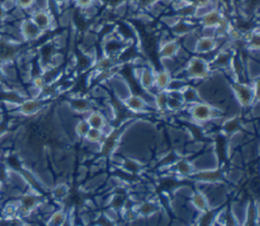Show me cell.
<instances>
[{"label": "cell", "instance_id": "7402d4cb", "mask_svg": "<svg viewBox=\"0 0 260 226\" xmlns=\"http://www.w3.org/2000/svg\"><path fill=\"white\" fill-rule=\"evenodd\" d=\"M222 128H223V132L226 135H229V136L230 135L236 133L237 131H240L241 121L239 120V117L238 116L227 117L222 124Z\"/></svg>", "mask_w": 260, "mask_h": 226}, {"label": "cell", "instance_id": "d6a6232c", "mask_svg": "<svg viewBox=\"0 0 260 226\" xmlns=\"http://www.w3.org/2000/svg\"><path fill=\"white\" fill-rule=\"evenodd\" d=\"M17 7L25 10V11H32L35 9V0H14Z\"/></svg>", "mask_w": 260, "mask_h": 226}, {"label": "cell", "instance_id": "44dd1931", "mask_svg": "<svg viewBox=\"0 0 260 226\" xmlns=\"http://www.w3.org/2000/svg\"><path fill=\"white\" fill-rule=\"evenodd\" d=\"M244 67H245V75L250 81L258 80L259 77V62L257 60L252 58H247L244 60Z\"/></svg>", "mask_w": 260, "mask_h": 226}, {"label": "cell", "instance_id": "e575fe53", "mask_svg": "<svg viewBox=\"0 0 260 226\" xmlns=\"http://www.w3.org/2000/svg\"><path fill=\"white\" fill-rule=\"evenodd\" d=\"M32 85L35 86L36 88L42 90L43 88H44V87L47 85V83H46L44 77H43V76H42V74H41V75H38V76H35V77L32 79Z\"/></svg>", "mask_w": 260, "mask_h": 226}, {"label": "cell", "instance_id": "484cf974", "mask_svg": "<svg viewBox=\"0 0 260 226\" xmlns=\"http://www.w3.org/2000/svg\"><path fill=\"white\" fill-rule=\"evenodd\" d=\"M169 102V94L167 90L163 92H157L154 95V105L161 112H165L168 110Z\"/></svg>", "mask_w": 260, "mask_h": 226}, {"label": "cell", "instance_id": "6da1fadb", "mask_svg": "<svg viewBox=\"0 0 260 226\" xmlns=\"http://www.w3.org/2000/svg\"><path fill=\"white\" fill-rule=\"evenodd\" d=\"M231 92L241 109H248L258 101V80L247 81L235 80L230 82Z\"/></svg>", "mask_w": 260, "mask_h": 226}, {"label": "cell", "instance_id": "30bf717a", "mask_svg": "<svg viewBox=\"0 0 260 226\" xmlns=\"http://www.w3.org/2000/svg\"><path fill=\"white\" fill-rule=\"evenodd\" d=\"M219 50V41L216 38H207V37H199L194 55H199L202 57H206L210 54H214Z\"/></svg>", "mask_w": 260, "mask_h": 226}, {"label": "cell", "instance_id": "60d3db41", "mask_svg": "<svg viewBox=\"0 0 260 226\" xmlns=\"http://www.w3.org/2000/svg\"><path fill=\"white\" fill-rule=\"evenodd\" d=\"M182 1L185 3H188V4H194L195 3V0H182Z\"/></svg>", "mask_w": 260, "mask_h": 226}, {"label": "cell", "instance_id": "74e56055", "mask_svg": "<svg viewBox=\"0 0 260 226\" xmlns=\"http://www.w3.org/2000/svg\"><path fill=\"white\" fill-rule=\"evenodd\" d=\"M62 226H76L75 225V220H74V217H72V214L68 212V215H67V218L65 219L64 223L62 224Z\"/></svg>", "mask_w": 260, "mask_h": 226}, {"label": "cell", "instance_id": "ab89813d", "mask_svg": "<svg viewBox=\"0 0 260 226\" xmlns=\"http://www.w3.org/2000/svg\"><path fill=\"white\" fill-rule=\"evenodd\" d=\"M54 3L58 6V7H62L65 6L67 4H72L71 3V0H53Z\"/></svg>", "mask_w": 260, "mask_h": 226}, {"label": "cell", "instance_id": "5bb4252c", "mask_svg": "<svg viewBox=\"0 0 260 226\" xmlns=\"http://www.w3.org/2000/svg\"><path fill=\"white\" fill-rule=\"evenodd\" d=\"M68 108L76 114L84 115V116L90 111L94 110L91 100L85 98H81V97L70 99L68 102Z\"/></svg>", "mask_w": 260, "mask_h": 226}, {"label": "cell", "instance_id": "f546056e", "mask_svg": "<svg viewBox=\"0 0 260 226\" xmlns=\"http://www.w3.org/2000/svg\"><path fill=\"white\" fill-rule=\"evenodd\" d=\"M104 137L105 136H104V133L102 132V130L91 128L83 140L89 141V142H94V143H102Z\"/></svg>", "mask_w": 260, "mask_h": 226}, {"label": "cell", "instance_id": "4fadbf2b", "mask_svg": "<svg viewBox=\"0 0 260 226\" xmlns=\"http://www.w3.org/2000/svg\"><path fill=\"white\" fill-rule=\"evenodd\" d=\"M124 104L125 109H127L129 112H131L133 114H143L148 111L150 108V105L147 103V101L144 100L142 96L138 95H131L126 100L122 102Z\"/></svg>", "mask_w": 260, "mask_h": 226}, {"label": "cell", "instance_id": "f35d334b", "mask_svg": "<svg viewBox=\"0 0 260 226\" xmlns=\"http://www.w3.org/2000/svg\"><path fill=\"white\" fill-rule=\"evenodd\" d=\"M213 0H195V3L194 5L196 7H200V6H206L208 5L209 3H211Z\"/></svg>", "mask_w": 260, "mask_h": 226}, {"label": "cell", "instance_id": "9c48e42d", "mask_svg": "<svg viewBox=\"0 0 260 226\" xmlns=\"http://www.w3.org/2000/svg\"><path fill=\"white\" fill-rule=\"evenodd\" d=\"M198 183L204 184H218L221 183L224 178V174L221 169H213V170H207V171H199L195 172L192 176Z\"/></svg>", "mask_w": 260, "mask_h": 226}, {"label": "cell", "instance_id": "8992f818", "mask_svg": "<svg viewBox=\"0 0 260 226\" xmlns=\"http://www.w3.org/2000/svg\"><path fill=\"white\" fill-rule=\"evenodd\" d=\"M156 70L152 66H138L134 69V75L136 80L139 82L142 89L151 93L154 89Z\"/></svg>", "mask_w": 260, "mask_h": 226}, {"label": "cell", "instance_id": "ffe728a7", "mask_svg": "<svg viewBox=\"0 0 260 226\" xmlns=\"http://www.w3.org/2000/svg\"><path fill=\"white\" fill-rule=\"evenodd\" d=\"M133 208L135 210V212L137 213L138 217H142V218H147L155 213L160 212V211H158L157 204L156 202L149 201V200L138 203Z\"/></svg>", "mask_w": 260, "mask_h": 226}, {"label": "cell", "instance_id": "4dcf8cb0", "mask_svg": "<svg viewBox=\"0 0 260 226\" xmlns=\"http://www.w3.org/2000/svg\"><path fill=\"white\" fill-rule=\"evenodd\" d=\"M18 215V202L7 203L3 208V216L6 219H13Z\"/></svg>", "mask_w": 260, "mask_h": 226}, {"label": "cell", "instance_id": "d4e9b609", "mask_svg": "<svg viewBox=\"0 0 260 226\" xmlns=\"http://www.w3.org/2000/svg\"><path fill=\"white\" fill-rule=\"evenodd\" d=\"M68 212L64 210H54L48 216L46 226H62L65 219L67 218Z\"/></svg>", "mask_w": 260, "mask_h": 226}, {"label": "cell", "instance_id": "3957f363", "mask_svg": "<svg viewBox=\"0 0 260 226\" xmlns=\"http://www.w3.org/2000/svg\"><path fill=\"white\" fill-rule=\"evenodd\" d=\"M187 114L192 122L202 125L209 123L215 117L223 116V113L220 110L202 100L187 105Z\"/></svg>", "mask_w": 260, "mask_h": 226}, {"label": "cell", "instance_id": "e0dca14e", "mask_svg": "<svg viewBox=\"0 0 260 226\" xmlns=\"http://www.w3.org/2000/svg\"><path fill=\"white\" fill-rule=\"evenodd\" d=\"M83 119L86 120V122L89 123L90 127L93 129L102 130L108 123H110L99 110L90 111L88 114H85Z\"/></svg>", "mask_w": 260, "mask_h": 226}, {"label": "cell", "instance_id": "d590c367", "mask_svg": "<svg viewBox=\"0 0 260 226\" xmlns=\"http://www.w3.org/2000/svg\"><path fill=\"white\" fill-rule=\"evenodd\" d=\"M140 10H148V8L154 4L156 0H135Z\"/></svg>", "mask_w": 260, "mask_h": 226}, {"label": "cell", "instance_id": "2e32d148", "mask_svg": "<svg viewBox=\"0 0 260 226\" xmlns=\"http://www.w3.org/2000/svg\"><path fill=\"white\" fill-rule=\"evenodd\" d=\"M189 204L192 209L199 214L209 210V204L207 196L199 191H193L189 197Z\"/></svg>", "mask_w": 260, "mask_h": 226}, {"label": "cell", "instance_id": "4316f807", "mask_svg": "<svg viewBox=\"0 0 260 226\" xmlns=\"http://www.w3.org/2000/svg\"><path fill=\"white\" fill-rule=\"evenodd\" d=\"M121 167L129 172L130 174H136V173H139L142 169V162H140L139 160H136V159H133V158H127V159H124Z\"/></svg>", "mask_w": 260, "mask_h": 226}, {"label": "cell", "instance_id": "603a6c76", "mask_svg": "<svg viewBox=\"0 0 260 226\" xmlns=\"http://www.w3.org/2000/svg\"><path fill=\"white\" fill-rule=\"evenodd\" d=\"M182 100L185 105H190L192 103H195L200 100L199 94L197 92V88L191 85H187L182 92H181Z\"/></svg>", "mask_w": 260, "mask_h": 226}, {"label": "cell", "instance_id": "f1b7e54d", "mask_svg": "<svg viewBox=\"0 0 260 226\" xmlns=\"http://www.w3.org/2000/svg\"><path fill=\"white\" fill-rule=\"evenodd\" d=\"M90 129H91V127H90L89 123L86 122V120L81 118L78 120L76 126H75V133H76L78 138L84 139L86 136V134L89 133Z\"/></svg>", "mask_w": 260, "mask_h": 226}, {"label": "cell", "instance_id": "7bdbcfd3", "mask_svg": "<svg viewBox=\"0 0 260 226\" xmlns=\"http://www.w3.org/2000/svg\"><path fill=\"white\" fill-rule=\"evenodd\" d=\"M218 226H219V225H218Z\"/></svg>", "mask_w": 260, "mask_h": 226}, {"label": "cell", "instance_id": "836d02e7", "mask_svg": "<svg viewBox=\"0 0 260 226\" xmlns=\"http://www.w3.org/2000/svg\"><path fill=\"white\" fill-rule=\"evenodd\" d=\"M71 3L74 4L77 8L82 10L86 7L93 5L94 0H71Z\"/></svg>", "mask_w": 260, "mask_h": 226}, {"label": "cell", "instance_id": "9a60e30c", "mask_svg": "<svg viewBox=\"0 0 260 226\" xmlns=\"http://www.w3.org/2000/svg\"><path fill=\"white\" fill-rule=\"evenodd\" d=\"M195 25H196L195 21H193V20L180 19L179 22L171 28L172 35L174 36V38L179 40V39L183 38L184 36H186L187 34L193 32L194 29L196 28Z\"/></svg>", "mask_w": 260, "mask_h": 226}, {"label": "cell", "instance_id": "83f0119b", "mask_svg": "<svg viewBox=\"0 0 260 226\" xmlns=\"http://www.w3.org/2000/svg\"><path fill=\"white\" fill-rule=\"evenodd\" d=\"M69 194V188L66 184H58L52 189V197L56 201H63Z\"/></svg>", "mask_w": 260, "mask_h": 226}, {"label": "cell", "instance_id": "b9f144b4", "mask_svg": "<svg viewBox=\"0 0 260 226\" xmlns=\"http://www.w3.org/2000/svg\"><path fill=\"white\" fill-rule=\"evenodd\" d=\"M95 226H100V225H98V224H97V225H95Z\"/></svg>", "mask_w": 260, "mask_h": 226}, {"label": "cell", "instance_id": "1f68e13d", "mask_svg": "<svg viewBox=\"0 0 260 226\" xmlns=\"http://www.w3.org/2000/svg\"><path fill=\"white\" fill-rule=\"evenodd\" d=\"M179 20L180 18L177 16L176 13L175 14H163V16H161V23L170 29L179 22Z\"/></svg>", "mask_w": 260, "mask_h": 226}, {"label": "cell", "instance_id": "52a82bcc", "mask_svg": "<svg viewBox=\"0 0 260 226\" xmlns=\"http://www.w3.org/2000/svg\"><path fill=\"white\" fill-rule=\"evenodd\" d=\"M20 35L22 37L23 41L26 42H33L39 40L42 36L43 33L41 29L32 22L30 18H26L23 21H21V25L19 26Z\"/></svg>", "mask_w": 260, "mask_h": 226}, {"label": "cell", "instance_id": "ba28073f", "mask_svg": "<svg viewBox=\"0 0 260 226\" xmlns=\"http://www.w3.org/2000/svg\"><path fill=\"white\" fill-rule=\"evenodd\" d=\"M180 42L178 39H167L157 42V55L162 58H174L180 48Z\"/></svg>", "mask_w": 260, "mask_h": 226}, {"label": "cell", "instance_id": "5b68a950", "mask_svg": "<svg viewBox=\"0 0 260 226\" xmlns=\"http://www.w3.org/2000/svg\"><path fill=\"white\" fill-rule=\"evenodd\" d=\"M107 83L109 84L110 88L114 96L116 97L121 102L126 100L130 96L132 95L131 89H130L129 84L126 82V80L121 77L118 73L114 74L113 76L107 80Z\"/></svg>", "mask_w": 260, "mask_h": 226}, {"label": "cell", "instance_id": "cb8c5ba5", "mask_svg": "<svg viewBox=\"0 0 260 226\" xmlns=\"http://www.w3.org/2000/svg\"><path fill=\"white\" fill-rule=\"evenodd\" d=\"M218 210H208L204 213H199V216L195 220V226H214L215 216Z\"/></svg>", "mask_w": 260, "mask_h": 226}, {"label": "cell", "instance_id": "8d00e7d4", "mask_svg": "<svg viewBox=\"0 0 260 226\" xmlns=\"http://www.w3.org/2000/svg\"><path fill=\"white\" fill-rule=\"evenodd\" d=\"M13 7H17L14 0H4V1L1 3V8L3 9L4 12L10 9H14Z\"/></svg>", "mask_w": 260, "mask_h": 226}, {"label": "cell", "instance_id": "277c9868", "mask_svg": "<svg viewBox=\"0 0 260 226\" xmlns=\"http://www.w3.org/2000/svg\"><path fill=\"white\" fill-rule=\"evenodd\" d=\"M30 19L43 33L52 31L56 25V21L50 10H41L35 8L30 12Z\"/></svg>", "mask_w": 260, "mask_h": 226}, {"label": "cell", "instance_id": "ac0fdd59", "mask_svg": "<svg viewBox=\"0 0 260 226\" xmlns=\"http://www.w3.org/2000/svg\"><path fill=\"white\" fill-rule=\"evenodd\" d=\"M172 167L180 177H191L195 173L192 162L186 158H179Z\"/></svg>", "mask_w": 260, "mask_h": 226}, {"label": "cell", "instance_id": "7c38bea8", "mask_svg": "<svg viewBox=\"0 0 260 226\" xmlns=\"http://www.w3.org/2000/svg\"><path fill=\"white\" fill-rule=\"evenodd\" d=\"M43 100L41 99H25L18 107V111L21 115L31 117L37 115L43 109Z\"/></svg>", "mask_w": 260, "mask_h": 226}, {"label": "cell", "instance_id": "d6986e66", "mask_svg": "<svg viewBox=\"0 0 260 226\" xmlns=\"http://www.w3.org/2000/svg\"><path fill=\"white\" fill-rule=\"evenodd\" d=\"M172 74L168 71L161 69V70H156L155 72V81H154V89H156V92H163V90H167L170 81L172 79Z\"/></svg>", "mask_w": 260, "mask_h": 226}, {"label": "cell", "instance_id": "7a4b0ae2", "mask_svg": "<svg viewBox=\"0 0 260 226\" xmlns=\"http://www.w3.org/2000/svg\"><path fill=\"white\" fill-rule=\"evenodd\" d=\"M184 77L188 81H204L209 78L211 68L209 61L199 55H192L184 64Z\"/></svg>", "mask_w": 260, "mask_h": 226}, {"label": "cell", "instance_id": "8fae6325", "mask_svg": "<svg viewBox=\"0 0 260 226\" xmlns=\"http://www.w3.org/2000/svg\"><path fill=\"white\" fill-rule=\"evenodd\" d=\"M225 17L226 14L222 7L215 8L213 10L208 11V13L205 14V16H202L200 19H198L197 25H199V26L218 27Z\"/></svg>", "mask_w": 260, "mask_h": 226}]
</instances>
